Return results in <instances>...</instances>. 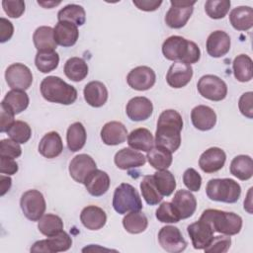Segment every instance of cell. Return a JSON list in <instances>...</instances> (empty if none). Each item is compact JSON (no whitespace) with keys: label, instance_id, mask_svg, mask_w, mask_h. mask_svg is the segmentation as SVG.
Segmentation results:
<instances>
[{"label":"cell","instance_id":"6da1fadb","mask_svg":"<svg viewBox=\"0 0 253 253\" xmlns=\"http://www.w3.org/2000/svg\"><path fill=\"white\" fill-rule=\"evenodd\" d=\"M183 128L182 116L175 110L163 111L157 121L154 143L175 152L181 145V130Z\"/></svg>","mask_w":253,"mask_h":253},{"label":"cell","instance_id":"7a4b0ae2","mask_svg":"<svg viewBox=\"0 0 253 253\" xmlns=\"http://www.w3.org/2000/svg\"><path fill=\"white\" fill-rule=\"evenodd\" d=\"M164 57L172 61H180L188 64L196 63L201 58V50L198 44L181 36H171L162 43Z\"/></svg>","mask_w":253,"mask_h":253},{"label":"cell","instance_id":"3957f363","mask_svg":"<svg viewBox=\"0 0 253 253\" xmlns=\"http://www.w3.org/2000/svg\"><path fill=\"white\" fill-rule=\"evenodd\" d=\"M41 94L48 102L71 105L77 99V90L58 76H47L40 85Z\"/></svg>","mask_w":253,"mask_h":253},{"label":"cell","instance_id":"277c9868","mask_svg":"<svg viewBox=\"0 0 253 253\" xmlns=\"http://www.w3.org/2000/svg\"><path fill=\"white\" fill-rule=\"evenodd\" d=\"M200 219L207 222L213 232L225 235H235L242 228V218L232 211L208 209L203 211Z\"/></svg>","mask_w":253,"mask_h":253},{"label":"cell","instance_id":"5b68a950","mask_svg":"<svg viewBox=\"0 0 253 253\" xmlns=\"http://www.w3.org/2000/svg\"><path fill=\"white\" fill-rule=\"evenodd\" d=\"M210 200L227 204L236 203L241 195L240 185L230 178L211 179L206 187Z\"/></svg>","mask_w":253,"mask_h":253},{"label":"cell","instance_id":"8992f818","mask_svg":"<svg viewBox=\"0 0 253 253\" xmlns=\"http://www.w3.org/2000/svg\"><path fill=\"white\" fill-rule=\"evenodd\" d=\"M113 208L120 214L140 211L142 202L136 189L128 183L118 186L113 196Z\"/></svg>","mask_w":253,"mask_h":253},{"label":"cell","instance_id":"52a82bcc","mask_svg":"<svg viewBox=\"0 0 253 253\" xmlns=\"http://www.w3.org/2000/svg\"><path fill=\"white\" fill-rule=\"evenodd\" d=\"M20 207L24 215L32 220L39 221L43 215L46 208L43 195L35 189L26 191L20 200Z\"/></svg>","mask_w":253,"mask_h":253},{"label":"cell","instance_id":"ba28073f","mask_svg":"<svg viewBox=\"0 0 253 253\" xmlns=\"http://www.w3.org/2000/svg\"><path fill=\"white\" fill-rule=\"evenodd\" d=\"M171 7L165 15V23L171 29L183 28L191 18L196 1L171 0Z\"/></svg>","mask_w":253,"mask_h":253},{"label":"cell","instance_id":"9c48e42d","mask_svg":"<svg viewBox=\"0 0 253 253\" xmlns=\"http://www.w3.org/2000/svg\"><path fill=\"white\" fill-rule=\"evenodd\" d=\"M197 88L202 97L214 102L225 99L227 95L226 83L218 76L212 74L202 76L197 83Z\"/></svg>","mask_w":253,"mask_h":253},{"label":"cell","instance_id":"30bf717a","mask_svg":"<svg viewBox=\"0 0 253 253\" xmlns=\"http://www.w3.org/2000/svg\"><path fill=\"white\" fill-rule=\"evenodd\" d=\"M5 79L12 90L25 91L33 83V74L31 69L23 63H13L5 71Z\"/></svg>","mask_w":253,"mask_h":253},{"label":"cell","instance_id":"8fae6325","mask_svg":"<svg viewBox=\"0 0 253 253\" xmlns=\"http://www.w3.org/2000/svg\"><path fill=\"white\" fill-rule=\"evenodd\" d=\"M72 245V239L65 231L47 237L46 239L36 241L31 247V252H44V253H57L67 251Z\"/></svg>","mask_w":253,"mask_h":253},{"label":"cell","instance_id":"7c38bea8","mask_svg":"<svg viewBox=\"0 0 253 253\" xmlns=\"http://www.w3.org/2000/svg\"><path fill=\"white\" fill-rule=\"evenodd\" d=\"M158 242L167 252L179 253L186 249L187 241L180 229L173 225L163 226L158 232Z\"/></svg>","mask_w":253,"mask_h":253},{"label":"cell","instance_id":"4fadbf2b","mask_svg":"<svg viewBox=\"0 0 253 253\" xmlns=\"http://www.w3.org/2000/svg\"><path fill=\"white\" fill-rule=\"evenodd\" d=\"M156 81L154 70L148 66H137L131 69L127 76L126 82L128 86L136 91H146L153 87Z\"/></svg>","mask_w":253,"mask_h":253},{"label":"cell","instance_id":"5bb4252c","mask_svg":"<svg viewBox=\"0 0 253 253\" xmlns=\"http://www.w3.org/2000/svg\"><path fill=\"white\" fill-rule=\"evenodd\" d=\"M97 169L95 160L88 154L82 153L74 156L69 163V174L71 178L77 183H84L86 177Z\"/></svg>","mask_w":253,"mask_h":253},{"label":"cell","instance_id":"9a60e30c","mask_svg":"<svg viewBox=\"0 0 253 253\" xmlns=\"http://www.w3.org/2000/svg\"><path fill=\"white\" fill-rule=\"evenodd\" d=\"M193 77V68L190 64L175 61L169 67L166 74L167 84L175 89L185 87Z\"/></svg>","mask_w":253,"mask_h":253},{"label":"cell","instance_id":"2e32d148","mask_svg":"<svg viewBox=\"0 0 253 253\" xmlns=\"http://www.w3.org/2000/svg\"><path fill=\"white\" fill-rule=\"evenodd\" d=\"M153 112L152 102L143 96L131 98L126 107V113L132 122H142L150 118Z\"/></svg>","mask_w":253,"mask_h":253},{"label":"cell","instance_id":"e0dca14e","mask_svg":"<svg viewBox=\"0 0 253 253\" xmlns=\"http://www.w3.org/2000/svg\"><path fill=\"white\" fill-rule=\"evenodd\" d=\"M187 232L192 240L193 247L197 250H202L207 247L213 237V230L202 219L188 225Z\"/></svg>","mask_w":253,"mask_h":253},{"label":"cell","instance_id":"ac0fdd59","mask_svg":"<svg viewBox=\"0 0 253 253\" xmlns=\"http://www.w3.org/2000/svg\"><path fill=\"white\" fill-rule=\"evenodd\" d=\"M226 154L219 147H211L204 151L199 158V166L205 173H214L225 163Z\"/></svg>","mask_w":253,"mask_h":253},{"label":"cell","instance_id":"d6986e66","mask_svg":"<svg viewBox=\"0 0 253 253\" xmlns=\"http://www.w3.org/2000/svg\"><path fill=\"white\" fill-rule=\"evenodd\" d=\"M231 41L227 33L217 30L210 34L207 39L206 48L209 55L211 57H221L224 56L230 49Z\"/></svg>","mask_w":253,"mask_h":253},{"label":"cell","instance_id":"ffe728a7","mask_svg":"<svg viewBox=\"0 0 253 253\" xmlns=\"http://www.w3.org/2000/svg\"><path fill=\"white\" fill-rule=\"evenodd\" d=\"M191 121L197 129L207 131L215 126L216 114L209 106L198 105L191 112Z\"/></svg>","mask_w":253,"mask_h":253},{"label":"cell","instance_id":"44dd1931","mask_svg":"<svg viewBox=\"0 0 253 253\" xmlns=\"http://www.w3.org/2000/svg\"><path fill=\"white\" fill-rule=\"evenodd\" d=\"M114 162L119 169L128 170L143 166L146 162V157L139 151L125 147L115 154Z\"/></svg>","mask_w":253,"mask_h":253},{"label":"cell","instance_id":"7402d4cb","mask_svg":"<svg viewBox=\"0 0 253 253\" xmlns=\"http://www.w3.org/2000/svg\"><path fill=\"white\" fill-rule=\"evenodd\" d=\"M53 36L57 45L69 47L76 43L79 38V31L76 25L70 22L60 21L53 28Z\"/></svg>","mask_w":253,"mask_h":253},{"label":"cell","instance_id":"603a6c76","mask_svg":"<svg viewBox=\"0 0 253 253\" xmlns=\"http://www.w3.org/2000/svg\"><path fill=\"white\" fill-rule=\"evenodd\" d=\"M101 139L107 145H119L127 138V129L124 124L117 121L106 123L101 129Z\"/></svg>","mask_w":253,"mask_h":253},{"label":"cell","instance_id":"cb8c5ba5","mask_svg":"<svg viewBox=\"0 0 253 253\" xmlns=\"http://www.w3.org/2000/svg\"><path fill=\"white\" fill-rule=\"evenodd\" d=\"M110 183V177L105 171L95 169L86 177L83 184L91 196L101 197L109 190Z\"/></svg>","mask_w":253,"mask_h":253},{"label":"cell","instance_id":"d4e9b609","mask_svg":"<svg viewBox=\"0 0 253 253\" xmlns=\"http://www.w3.org/2000/svg\"><path fill=\"white\" fill-rule=\"evenodd\" d=\"M172 204L181 219L191 217L197 209V200L191 191L178 190L172 198Z\"/></svg>","mask_w":253,"mask_h":253},{"label":"cell","instance_id":"484cf974","mask_svg":"<svg viewBox=\"0 0 253 253\" xmlns=\"http://www.w3.org/2000/svg\"><path fill=\"white\" fill-rule=\"evenodd\" d=\"M82 224L89 230H99L107 222V214L105 211L97 206H87L80 213Z\"/></svg>","mask_w":253,"mask_h":253},{"label":"cell","instance_id":"4316f807","mask_svg":"<svg viewBox=\"0 0 253 253\" xmlns=\"http://www.w3.org/2000/svg\"><path fill=\"white\" fill-rule=\"evenodd\" d=\"M84 99L88 105L94 108H100L108 100V90L101 81H91L87 83L83 90Z\"/></svg>","mask_w":253,"mask_h":253},{"label":"cell","instance_id":"83f0119b","mask_svg":"<svg viewBox=\"0 0 253 253\" xmlns=\"http://www.w3.org/2000/svg\"><path fill=\"white\" fill-rule=\"evenodd\" d=\"M63 150L62 139L58 132L49 131L45 133L39 143V152L45 158H55Z\"/></svg>","mask_w":253,"mask_h":253},{"label":"cell","instance_id":"f1b7e54d","mask_svg":"<svg viewBox=\"0 0 253 253\" xmlns=\"http://www.w3.org/2000/svg\"><path fill=\"white\" fill-rule=\"evenodd\" d=\"M127 144L134 150L148 152L154 146V138L149 129L138 127L127 134Z\"/></svg>","mask_w":253,"mask_h":253},{"label":"cell","instance_id":"f546056e","mask_svg":"<svg viewBox=\"0 0 253 253\" xmlns=\"http://www.w3.org/2000/svg\"><path fill=\"white\" fill-rule=\"evenodd\" d=\"M229 22L237 31H248L253 26V10L249 6H238L231 10Z\"/></svg>","mask_w":253,"mask_h":253},{"label":"cell","instance_id":"4dcf8cb0","mask_svg":"<svg viewBox=\"0 0 253 253\" xmlns=\"http://www.w3.org/2000/svg\"><path fill=\"white\" fill-rule=\"evenodd\" d=\"M33 42L38 51L55 50L57 46L54 41L53 28L49 26H41L37 28L33 35Z\"/></svg>","mask_w":253,"mask_h":253},{"label":"cell","instance_id":"1f68e13d","mask_svg":"<svg viewBox=\"0 0 253 253\" xmlns=\"http://www.w3.org/2000/svg\"><path fill=\"white\" fill-rule=\"evenodd\" d=\"M230 173L241 181L249 180L253 176V160L249 155L235 156L229 167Z\"/></svg>","mask_w":253,"mask_h":253},{"label":"cell","instance_id":"d6a6232c","mask_svg":"<svg viewBox=\"0 0 253 253\" xmlns=\"http://www.w3.org/2000/svg\"><path fill=\"white\" fill-rule=\"evenodd\" d=\"M63 70L68 79L74 82H80L88 75L89 68L88 64L83 58L74 56L66 60Z\"/></svg>","mask_w":253,"mask_h":253},{"label":"cell","instance_id":"836d02e7","mask_svg":"<svg viewBox=\"0 0 253 253\" xmlns=\"http://www.w3.org/2000/svg\"><path fill=\"white\" fill-rule=\"evenodd\" d=\"M87 138L86 129L82 123L76 122L69 126L66 132L67 147L71 152H76L82 149Z\"/></svg>","mask_w":253,"mask_h":253},{"label":"cell","instance_id":"e575fe53","mask_svg":"<svg viewBox=\"0 0 253 253\" xmlns=\"http://www.w3.org/2000/svg\"><path fill=\"white\" fill-rule=\"evenodd\" d=\"M232 70L235 79L239 82H249L253 77L252 59L247 54L237 55L232 62Z\"/></svg>","mask_w":253,"mask_h":253},{"label":"cell","instance_id":"d590c367","mask_svg":"<svg viewBox=\"0 0 253 253\" xmlns=\"http://www.w3.org/2000/svg\"><path fill=\"white\" fill-rule=\"evenodd\" d=\"M149 164L156 170L168 169L173 161L172 152L161 146H153L146 155Z\"/></svg>","mask_w":253,"mask_h":253},{"label":"cell","instance_id":"8d00e7d4","mask_svg":"<svg viewBox=\"0 0 253 253\" xmlns=\"http://www.w3.org/2000/svg\"><path fill=\"white\" fill-rule=\"evenodd\" d=\"M148 225L146 215L140 211L127 212L123 218L124 228L131 234H138L143 232Z\"/></svg>","mask_w":253,"mask_h":253},{"label":"cell","instance_id":"74e56055","mask_svg":"<svg viewBox=\"0 0 253 253\" xmlns=\"http://www.w3.org/2000/svg\"><path fill=\"white\" fill-rule=\"evenodd\" d=\"M58 22L65 21L74 25L82 26L86 21V12L84 8L77 4H68L57 13Z\"/></svg>","mask_w":253,"mask_h":253},{"label":"cell","instance_id":"f35d334b","mask_svg":"<svg viewBox=\"0 0 253 253\" xmlns=\"http://www.w3.org/2000/svg\"><path fill=\"white\" fill-rule=\"evenodd\" d=\"M38 228L42 234L50 237L63 230V221L56 214L46 213L39 219Z\"/></svg>","mask_w":253,"mask_h":253},{"label":"cell","instance_id":"ab89813d","mask_svg":"<svg viewBox=\"0 0 253 253\" xmlns=\"http://www.w3.org/2000/svg\"><path fill=\"white\" fill-rule=\"evenodd\" d=\"M59 63V55L55 50L38 51L35 56V64L38 70L48 73L56 69Z\"/></svg>","mask_w":253,"mask_h":253},{"label":"cell","instance_id":"60d3db41","mask_svg":"<svg viewBox=\"0 0 253 253\" xmlns=\"http://www.w3.org/2000/svg\"><path fill=\"white\" fill-rule=\"evenodd\" d=\"M152 176L156 188L163 197H168L174 192L176 188V180L174 175L170 171H168L167 169L157 170Z\"/></svg>","mask_w":253,"mask_h":253},{"label":"cell","instance_id":"b9f144b4","mask_svg":"<svg viewBox=\"0 0 253 253\" xmlns=\"http://www.w3.org/2000/svg\"><path fill=\"white\" fill-rule=\"evenodd\" d=\"M3 101L10 107L15 115L25 111L30 103L28 94L22 90H11L7 92Z\"/></svg>","mask_w":253,"mask_h":253},{"label":"cell","instance_id":"7bdbcfd3","mask_svg":"<svg viewBox=\"0 0 253 253\" xmlns=\"http://www.w3.org/2000/svg\"><path fill=\"white\" fill-rule=\"evenodd\" d=\"M140 191L143 199L150 206L158 205L163 199V196L156 188L152 175H146L143 177L140 182Z\"/></svg>","mask_w":253,"mask_h":253},{"label":"cell","instance_id":"ee69618b","mask_svg":"<svg viewBox=\"0 0 253 253\" xmlns=\"http://www.w3.org/2000/svg\"><path fill=\"white\" fill-rule=\"evenodd\" d=\"M230 5L229 0H208L205 3V11L211 19L219 20L226 16Z\"/></svg>","mask_w":253,"mask_h":253},{"label":"cell","instance_id":"f6af8a7d","mask_svg":"<svg viewBox=\"0 0 253 253\" xmlns=\"http://www.w3.org/2000/svg\"><path fill=\"white\" fill-rule=\"evenodd\" d=\"M7 134L18 143H26L32 136V129L26 122L15 121L7 130Z\"/></svg>","mask_w":253,"mask_h":253},{"label":"cell","instance_id":"bcb514c9","mask_svg":"<svg viewBox=\"0 0 253 253\" xmlns=\"http://www.w3.org/2000/svg\"><path fill=\"white\" fill-rule=\"evenodd\" d=\"M156 218L163 223H177L179 222L180 215L172 203L163 202L160 204L155 213Z\"/></svg>","mask_w":253,"mask_h":253},{"label":"cell","instance_id":"7dc6e473","mask_svg":"<svg viewBox=\"0 0 253 253\" xmlns=\"http://www.w3.org/2000/svg\"><path fill=\"white\" fill-rule=\"evenodd\" d=\"M231 245V238L229 235L213 236L207 247L204 248L206 253H225Z\"/></svg>","mask_w":253,"mask_h":253},{"label":"cell","instance_id":"c3c4849f","mask_svg":"<svg viewBox=\"0 0 253 253\" xmlns=\"http://www.w3.org/2000/svg\"><path fill=\"white\" fill-rule=\"evenodd\" d=\"M22 154V148L20 143L11 138L2 139L0 141V156L9 158H18Z\"/></svg>","mask_w":253,"mask_h":253},{"label":"cell","instance_id":"681fc988","mask_svg":"<svg viewBox=\"0 0 253 253\" xmlns=\"http://www.w3.org/2000/svg\"><path fill=\"white\" fill-rule=\"evenodd\" d=\"M2 7L8 17L16 19L24 14L26 4L22 0H3Z\"/></svg>","mask_w":253,"mask_h":253},{"label":"cell","instance_id":"f907efd6","mask_svg":"<svg viewBox=\"0 0 253 253\" xmlns=\"http://www.w3.org/2000/svg\"><path fill=\"white\" fill-rule=\"evenodd\" d=\"M183 182L191 192H198L202 186V177L194 168H188L183 174Z\"/></svg>","mask_w":253,"mask_h":253},{"label":"cell","instance_id":"816d5d0a","mask_svg":"<svg viewBox=\"0 0 253 253\" xmlns=\"http://www.w3.org/2000/svg\"><path fill=\"white\" fill-rule=\"evenodd\" d=\"M14 112L10 107L4 102H1V111H0V131L7 132L9 127L13 125L14 121Z\"/></svg>","mask_w":253,"mask_h":253},{"label":"cell","instance_id":"f5cc1de1","mask_svg":"<svg viewBox=\"0 0 253 253\" xmlns=\"http://www.w3.org/2000/svg\"><path fill=\"white\" fill-rule=\"evenodd\" d=\"M238 108L244 117L248 119L253 118V92H245L240 96Z\"/></svg>","mask_w":253,"mask_h":253},{"label":"cell","instance_id":"db71d44e","mask_svg":"<svg viewBox=\"0 0 253 253\" xmlns=\"http://www.w3.org/2000/svg\"><path fill=\"white\" fill-rule=\"evenodd\" d=\"M19 166L18 163L13 159L9 157L0 156V172L1 174L6 175H14L18 172Z\"/></svg>","mask_w":253,"mask_h":253},{"label":"cell","instance_id":"11a10c76","mask_svg":"<svg viewBox=\"0 0 253 253\" xmlns=\"http://www.w3.org/2000/svg\"><path fill=\"white\" fill-rule=\"evenodd\" d=\"M14 34L13 24L6 18H0V42H6Z\"/></svg>","mask_w":253,"mask_h":253},{"label":"cell","instance_id":"9f6ffc18","mask_svg":"<svg viewBox=\"0 0 253 253\" xmlns=\"http://www.w3.org/2000/svg\"><path fill=\"white\" fill-rule=\"evenodd\" d=\"M133 5H135L139 10L145 12H152L157 10L162 4L161 0H133Z\"/></svg>","mask_w":253,"mask_h":253},{"label":"cell","instance_id":"6f0895ef","mask_svg":"<svg viewBox=\"0 0 253 253\" xmlns=\"http://www.w3.org/2000/svg\"><path fill=\"white\" fill-rule=\"evenodd\" d=\"M12 179L7 175H0V195L4 196L11 188Z\"/></svg>","mask_w":253,"mask_h":253},{"label":"cell","instance_id":"680465c9","mask_svg":"<svg viewBox=\"0 0 253 253\" xmlns=\"http://www.w3.org/2000/svg\"><path fill=\"white\" fill-rule=\"evenodd\" d=\"M251 192H252V188L249 189V192H248V195H247V198L246 200H244V210H246L249 213H252V204H251Z\"/></svg>","mask_w":253,"mask_h":253},{"label":"cell","instance_id":"91938a15","mask_svg":"<svg viewBox=\"0 0 253 253\" xmlns=\"http://www.w3.org/2000/svg\"><path fill=\"white\" fill-rule=\"evenodd\" d=\"M38 4L42 6L43 8H46V9H50V8H53L54 6H57L60 4V1H38Z\"/></svg>","mask_w":253,"mask_h":253}]
</instances>
